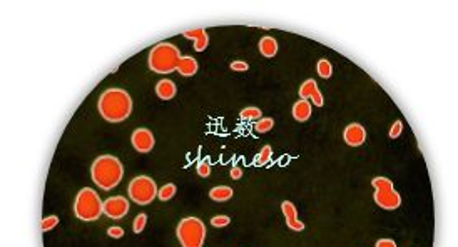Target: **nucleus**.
I'll list each match as a JSON object with an SVG mask.
<instances>
[{
  "label": "nucleus",
  "mask_w": 458,
  "mask_h": 247,
  "mask_svg": "<svg viewBox=\"0 0 458 247\" xmlns=\"http://www.w3.org/2000/svg\"><path fill=\"white\" fill-rule=\"evenodd\" d=\"M107 236L114 237V239H121V237L124 236V229L119 227V226H112V227L107 229Z\"/></svg>",
  "instance_id": "obj_29"
},
{
  "label": "nucleus",
  "mask_w": 458,
  "mask_h": 247,
  "mask_svg": "<svg viewBox=\"0 0 458 247\" xmlns=\"http://www.w3.org/2000/svg\"><path fill=\"white\" fill-rule=\"evenodd\" d=\"M293 117H294V121H298V122H306L308 119L311 117V104L308 102V100H301V99H299L298 102H294Z\"/></svg>",
  "instance_id": "obj_15"
},
{
  "label": "nucleus",
  "mask_w": 458,
  "mask_h": 247,
  "mask_svg": "<svg viewBox=\"0 0 458 247\" xmlns=\"http://www.w3.org/2000/svg\"><path fill=\"white\" fill-rule=\"evenodd\" d=\"M343 140L350 145V147H360L365 144L366 140V129H365L361 124H350L348 127H345L343 130Z\"/></svg>",
  "instance_id": "obj_11"
},
{
  "label": "nucleus",
  "mask_w": 458,
  "mask_h": 247,
  "mask_svg": "<svg viewBox=\"0 0 458 247\" xmlns=\"http://www.w3.org/2000/svg\"><path fill=\"white\" fill-rule=\"evenodd\" d=\"M402 132H403V122L402 121H395V124L391 125V129H390V139H396V137H400L402 135Z\"/></svg>",
  "instance_id": "obj_27"
},
{
  "label": "nucleus",
  "mask_w": 458,
  "mask_h": 247,
  "mask_svg": "<svg viewBox=\"0 0 458 247\" xmlns=\"http://www.w3.org/2000/svg\"><path fill=\"white\" fill-rule=\"evenodd\" d=\"M176 191H178V189H176V185L173 182H167V184L162 185L159 191H157V197H159V201L167 202V201H171L174 197Z\"/></svg>",
  "instance_id": "obj_19"
},
{
  "label": "nucleus",
  "mask_w": 458,
  "mask_h": 247,
  "mask_svg": "<svg viewBox=\"0 0 458 247\" xmlns=\"http://www.w3.org/2000/svg\"><path fill=\"white\" fill-rule=\"evenodd\" d=\"M298 94L301 100H311L316 107H323V104H324L323 94H321L318 82H316L315 79H308V81L303 82L301 85H299Z\"/></svg>",
  "instance_id": "obj_10"
},
{
  "label": "nucleus",
  "mask_w": 458,
  "mask_h": 247,
  "mask_svg": "<svg viewBox=\"0 0 458 247\" xmlns=\"http://www.w3.org/2000/svg\"><path fill=\"white\" fill-rule=\"evenodd\" d=\"M241 177H243V169H241V167H232V169H231V179L237 180V179H241Z\"/></svg>",
  "instance_id": "obj_32"
},
{
  "label": "nucleus",
  "mask_w": 458,
  "mask_h": 247,
  "mask_svg": "<svg viewBox=\"0 0 458 247\" xmlns=\"http://www.w3.org/2000/svg\"><path fill=\"white\" fill-rule=\"evenodd\" d=\"M57 224H59V217H57V215H49V217L41 220V231L47 232V231H50V229H54Z\"/></svg>",
  "instance_id": "obj_25"
},
{
  "label": "nucleus",
  "mask_w": 458,
  "mask_h": 247,
  "mask_svg": "<svg viewBox=\"0 0 458 247\" xmlns=\"http://www.w3.org/2000/svg\"><path fill=\"white\" fill-rule=\"evenodd\" d=\"M371 185L375 187L373 199L378 204V207L385 210H395L402 206V194L395 191L393 180L388 177H375L371 180Z\"/></svg>",
  "instance_id": "obj_6"
},
{
  "label": "nucleus",
  "mask_w": 458,
  "mask_h": 247,
  "mask_svg": "<svg viewBox=\"0 0 458 247\" xmlns=\"http://www.w3.org/2000/svg\"><path fill=\"white\" fill-rule=\"evenodd\" d=\"M286 224H288V227L291 229V231H294V232L305 231V224H303L301 220H298V219H294V220H286Z\"/></svg>",
  "instance_id": "obj_30"
},
{
  "label": "nucleus",
  "mask_w": 458,
  "mask_h": 247,
  "mask_svg": "<svg viewBox=\"0 0 458 247\" xmlns=\"http://www.w3.org/2000/svg\"><path fill=\"white\" fill-rule=\"evenodd\" d=\"M74 214L79 220H84V222L99 220V217L102 215V201H100L99 194L94 192V189L91 187L81 189L76 196V202H74Z\"/></svg>",
  "instance_id": "obj_4"
},
{
  "label": "nucleus",
  "mask_w": 458,
  "mask_h": 247,
  "mask_svg": "<svg viewBox=\"0 0 458 247\" xmlns=\"http://www.w3.org/2000/svg\"><path fill=\"white\" fill-rule=\"evenodd\" d=\"M147 65L154 74L179 72L184 77L196 76L197 69H199V64L194 57L181 55L179 48L169 42H159L151 48L147 57Z\"/></svg>",
  "instance_id": "obj_1"
},
{
  "label": "nucleus",
  "mask_w": 458,
  "mask_h": 247,
  "mask_svg": "<svg viewBox=\"0 0 458 247\" xmlns=\"http://www.w3.org/2000/svg\"><path fill=\"white\" fill-rule=\"evenodd\" d=\"M273 127H275V121H273L271 117H261L259 121L254 122V130H256L258 134H266V132H270Z\"/></svg>",
  "instance_id": "obj_21"
},
{
  "label": "nucleus",
  "mask_w": 458,
  "mask_h": 247,
  "mask_svg": "<svg viewBox=\"0 0 458 247\" xmlns=\"http://www.w3.org/2000/svg\"><path fill=\"white\" fill-rule=\"evenodd\" d=\"M196 172H197V175H201V177H209V174H211V161H209V157H204L199 162V164H197Z\"/></svg>",
  "instance_id": "obj_23"
},
{
  "label": "nucleus",
  "mask_w": 458,
  "mask_h": 247,
  "mask_svg": "<svg viewBox=\"0 0 458 247\" xmlns=\"http://www.w3.org/2000/svg\"><path fill=\"white\" fill-rule=\"evenodd\" d=\"M375 247H396V242L393 239H380Z\"/></svg>",
  "instance_id": "obj_31"
},
{
  "label": "nucleus",
  "mask_w": 458,
  "mask_h": 247,
  "mask_svg": "<svg viewBox=\"0 0 458 247\" xmlns=\"http://www.w3.org/2000/svg\"><path fill=\"white\" fill-rule=\"evenodd\" d=\"M186 39H191L194 42V50L196 52H202L206 50L209 43V35L206 32V29H196V30H187V32L183 34Z\"/></svg>",
  "instance_id": "obj_12"
},
{
  "label": "nucleus",
  "mask_w": 458,
  "mask_h": 247,
  "mask_svg": "<svg viewBox=\"0 0 458 247\" xmlns=\"http://www.w3.org/2000/svg\"><path fill=\"white\" fill-rule=\"evenodd\" d=\"M232 196H234V191H232L229 185H216V187H213L209 191V197L214 202H226L231 199Z\"/></svg>",
  "instance_id": "obj_16"
},
{
  "label": "nucleus",
  "mask_w": 458,
  "mask_h": 247,
  "mask_svg": "<svg viewBox=\"0 0 458 247\" xmlns=\"http://www.w3.org/2000/svg\"><path fill=\"white\" fill-rule=\"evenodd\" d=\"M229 222H231V219H229L228 215H214V217L211 219V226L218 227V229L229 226Z\"/></svg>",
  "instance_id": "obj_26"
},
{
  "label": "nucleus",
  "mask_w": 458,
  "mask_h": 247,
  "mask_svg": "<svg viewBox=\"0 0 458 247\" xmlns=\"http://www.w3.org/2000/svg\"><path fill=\"white\" fill-rule=\"evenodd\" d=\"M183 247H202L206 239V226L197 217H184L176 229Z\"/></svg>",
  "instance_id": "obj_5"
},
{
  "label": "nucleus",
  "mask_w": 458,
  "mask_h": 247,
  "mask_svg": "<svg viewBox=\"0 0 458 247\" xmlns=\"http://www.w3.org/2000/svg\"><path fill=\"white\" fill-rule=\"evenodd\" d=\"M147 224V215L146 214H139L137 217L134 219V224H132V231L134 234H140L144 231V227H146Z\"/></svg>",
  "instance_id": "obj_24"
},
{
  "label": "nucleus",
  "mask_w": 458,
  "mask_h": 247,
  "mask_svg": "<svg viewBox=\"0 0 458 247\" xmlns=\"http://www.w3.org/2000/svg\"><path fill=\"white\" fill-rule=\"evenodd\" d=\"M127 194H129V199L132 202L139 206H147L157 197V185L147 175H139V177L132 179L127 185Z\"/></svg>",
  "instance_id": "obj_7"
},
{
  "label": "nucleus",
  "mask_w": 458,
  "mask_h": 247,
  "mask_svg": "<svg viewBox=\"0 0 458 247\" xmlns=\"http://www.w3.org/2000/svg\"><path fill=\"white\" fill-rule=\"evenodd\" d=\"M229 67H231V70H234V72H246L249 69V64L246 60H232Z\"/></svg>",
  "instance_id": "obj_28"
},
{
  "label": "nucleus",
  "mask_w": 458,
  "mask_h": 247,
  "mask_svg": "<svg viewBox=\"0 0 458 247\" xmlns=\"http://www.w3.org/2000/svg\"><path fill=\"white\" fill-rule=\"evenodd\" d=\"M127 212H129V201L122 196L109 197L102 202V214L107 215L109 219L119 220L126 217Z\"/></svg>",
  "instance_id": "obj_8"
},
{
  "label": "nucleus",
  "mask_w": 458,
  "mask_h": 247,
  "mask_svg": "<svg viewBox=\"0 0 458 247\" xmlns=\"http://www.w3.org/2000/svg\"><path fill=\"white\" fill-rule=\"evenodd\" d=\"M261 117H263V112H261V109H258V107H246L239 112V119L244 122H256Z\"/></svg>",
  "instance_id": "obj_17"
},
{
  "label": "nucleus",
  "mask_w": 458,
  "mask_h": 247,
  "mask_svg": "<svg viewBox=\"0 0 458 247\" xmlns=\"http://www.w3.org/2000/svg\"><path fill=\"white\" fill-rule=\"evenodd\" d=\"M271 157H273V147H271V145H264L261 151H259L258 156L254 157V165H256V167L266 165L268 162L271 161Z\"/></svg>",
  "instance_id": "obj_18"
},
{
  "label": "nucleus",
  "mask_w": 458,
  "mask_h": 247,
  "mask_svg": "<svg viewBox=\"0 0 458 247\" xmlns=\"http://www.w3.org/2000/svg\"><path fill=\"white\" fill-rule=\"evenodd\" d=\"M131 142H132V147H134L139 154H147L154 149V142H156V140H154V135L151 130L146 129V127H139V129H136L132 132Z\"/></svg>",
  "instance_id": "obj_9"
},
{
  "label": "nucleus",
  "mask_w": 458,
  "mask_h": 247,
  "mask_svg": "<svg viewBox=\"0 0 458 247\" xmlns=\"http://www.w3.org/2000/svg\"><path fill=\"white\" fill-rule=\"evenodd\" d=\"M259 52H261V55L268 57V59H271V57H275L278 54V42H276L275 37H271V35H264V37L259 41Z\"/></svg>",
  "instance_id": "obj_14"
},
{
  "label": "nucleus",
  "mask_w": 458,
  "mask_h": 247,
  "mask_svg": "<svg viewBox=\"0 0 458 247\" xmlns=\"http://www.w3.org/2000/svg\"><path fill=\"white\" fill-rule=\"evenodd\" d=\"M99 114L104 121L117 124L126 121L132 112V99L129 92L119 87H111L104 90L97 100Z\"/></svg>",
  "instance_id": "obj_2"
},
{
  "label": "nucleus",
  "mask_w": 458,
  "mask_h": 247,
  "mask_svg": "<svg viewBox=\"0 0 458 247\" xmlns=\"http://www.w3.org/2000/svg\"><path fill=\"white\" fill-rule=\"evenodd\" d=\"M176 94H178V87H176V83L171 81V79H161V81L156 83V95L159 97L161 100L174 99Z\"/></svg>",
  "instance_id": "obj_13"
},
{
  "label": "nucleus",
  "mask_w": 458,
  "mask_h": 247,
  "mask_svg": "<svg viewBox=\"0 0 458 247\" xmlns=\"http://www.w3.org/2000/svg\"><path fill=\"white\" fill-rule=\"evenodd\" d=\"M316 72H318V76L321 79H329V77H331V74H333L331 62L326 60V59L318 60V65H316Z\"/></svg>",
  "instance_id": "obj_20"
},
{
  "label": "nucleus",
  "mask_w": 458,
  "mask_h": 247,
  "mask_svg": "<svg viewBox=\"0 0 458 247\" xmlns=\"http://www.w3.org/2000/svg\"><path fill=\"white\" fill-rule=\"evenodd\" d=\"M281 210H283L286 220H294V219H298V209H296V206H294L293 202L284 201L283 204H281Z\"/></svg>",
  "instance_id": "obj_22"
},
{
  "label": "nucleus",
  "mask_w": 458,
  "mask_h": 247,
  "mask_svg": "<svg viewBox=\"0 0 458 247\" xmlns=\"http://www.w3.org/2000/svg\"><path fill=\"white\" fill-rule=\"evenodd\" d=\"M91 177L102 191H112L124 177V167L116 156L104 154L99 156L91 165Z\"/></svg>",
  "instance_id": "obj_3"
}]
</instances>
